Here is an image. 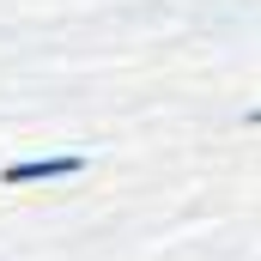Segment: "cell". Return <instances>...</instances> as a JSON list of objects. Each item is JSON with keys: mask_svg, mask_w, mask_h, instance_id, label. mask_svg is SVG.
Instances as JSON below:
<instances>
[{"mask_svg": "<svg viewBox=\"0 0 261 261\" xmlns=\"http://www.w3.org/2000/svg\"><path fill=\"white\" fill-rule=\"evenodd\" d=\"M79 170H85V158H73V152L67 158H24V164H6L0 182L6 189H24V182H55V176H79Z\"/></svg>", "mask_w": 261, "mask_h": 261, "instance_id": "6da1fadb", "label": "cell"}]
</instances>
